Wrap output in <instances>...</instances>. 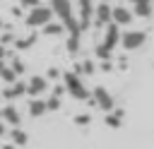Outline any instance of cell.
Wrapping results in <instances>:
<instances>
[{"instance_id": "83f0119b", "label": "cell", "mask_w": 154, "mask_h": 149, "mask_svg": "<svg viewBox=\"0 0 154 149\" xmlns=\"http://www.w3.org/2000/svg\"><path fill=\"white\" fill-rule=\"evenodd\" d=\"M101 2H108V0H101Z\"/></svg>"}, {"instance_id": "4316f807", "label": "cell", "mask_w": 154, "mask_h": 149, "mask_svg": "<svg viewBox=\"0 0 154 149\" xmlns=\"http://www.w3.org/2000/svg\"><path fill=\"white\" fill-rule=\"evenodd\" d=\"M0 26H2V19H0Z\"/></svg>"}, {"instance_id": "9c48e42d", "label": "cell", "mask_w": 154, "mask_h": 149, "mask_svg": "<svg viewBox=\"0 0 154 149\" xmlns=\"http://www.w3.org/2000/svg\"><path fill=\"white\" fill-rule=\"evenodd\" d=\"M135 14L137 17H149L152 14V0H135Z\"/></svg>"}, {"instance_id": "2e32d148", "label": "cell", "mask_w": 154, "mask_h": 149, "mask_svg": "<svg viewBox=\"0 0 154 149\" xmlns=\"http://www.w3.org/2000/svg\"><path fill=\"white\" fill-rule=\"evenodd\" d=\"M67 48H70V50H77V48H79V34H70V38H67Z\"/></svg>"}, {"instance_id": "ac0fdd59", "label": "cell", "mask_w": 154, "mask_h": 149, "mask_svg": "<svg viewBox=\"0 0 154 149\" xmlns=\"http://www.w3.org/2000/svg\"><path fill=\"white\" fill-rule=\"evenodd\" d=\"M12 137H14V142H19V144H24V142H26V135H24V132H19V130H14V132H12Z\"/></svg>"}, {"instance_id": "d6986e66", "label": "cell", "mask_w": 154, "mask_h": 149, "mask_svg": "<svg viewBox=\"0 0 154 149\" xmlns=\"http://www.w3.org/2000/svg\"><path fill=\"white\" fill-rule=\"evenodd\" d=\"M58 106H60V99H58V96H53V99L46 103V108H51V111H53V108H58Z\"/></svg>"}, {"instance_id": "52a82bcc", "label": "cell", "mask_w": 154, "mask_h": 149, "mask_svg": "<svg viewBox=\"0 0 154 149\" xmlns=\"http://www.w3.org/2000/svg\"><path fill=\"white\" fill-rule=\"evenodd\" d=\"M94 99L99 101V106H101L103 111H111V108H113V99L108 96V91H106L103 87H96V89H94Z\"/></svg>"}, {"instance_id": "4fadbf2b", "label": "cell", "mask_w": 154, "mask_h": 149, "mask_svg": "<svg viewBox=\"0 0 154 149\" xmlns=\"http://www.w3.org/2000/svg\"><path fill=\"white\" fill-rule=\"evenodd\" d=\"M96 55H99L101 60H108V55H111V48H108L106 43H99V46H96Z\"/></svg>"}, {"instance_id": "603a6c76", "label": "cell", "mask_w": 154, "mask_h": 149, "mask_svg": "<svg viewBox=\"0 0 154 149\" xmlns=\"http://www.w3.org/2000/svg\"><path fill=\"white\" fill-rule=\"evenodd\" d=\"M108 125H113V127H116V125H118V115H116V118H113V115H108Z\"/></svg>"}, {"instance_id": "277c9868", "label": "cell", "mask_w": 154, "mask_h": 149, "mask_svg": "<svg viewBox=\"0 0 154 149\" xmlns=\"http://www.w3.org/2000/svg\"><path fill=\"white\" fill-rule=\"evenodd\" d=\"M120 41H123V46L128 50H135V48H140L144 43V31H128V34H123Z\"/></svg>"}, {"instance_id": "5bb4252c", "label": "cell", "mask_w": 154, "mask_h": 149, "mask_svg": "<svg viewBox=\"0 0 154 149\" xmlns=\"http://www.w3.org/2000/svg\"><path fill=\"white\" fill-rule=\"evenodd\" d=\"M24 91H26V84L19 82V84H14V89H7L5 96H19V94H24Z\"/></svg>"}, {"instance_id": "30bf717a", "label": "cell", "mask_w": 154, "mask_h": 149, "mask_svg": "<svg viewBox=\"0 0 154 149\" xmlns=\"http://www.w3.org/2000/svg\"><path fill=\"white\" fill-rule=\"evenodd\" d=\"M43 89H46V79H43V77H34V79L26 84V91H29V94H41Z\"/></svg>"}, {"instance_id": "d4e9b609", "label": "cell", "mask_w": 154, "mask_h": 149, "mask_svg": "<svg viewBox=\"0 0 154 149\" xmlns=\"http://www.w3.org/2000/svg\"><path fill=\"white\" fill-rule=\"evenodd\" d=\"M2 132H5V127H2V123H0V135H2Z\"/></svg>"}, {"instance_id": "cb8c5ba5", "label": "cell", "mask_w": 154, "mask_h": 149, "mask_svg": "<svg viewBox=\"0 0 154 149\" xmlns=\"http://www.w3.org/2000/svg\"><path fill=\"white\" fill-rule=\"evenodd\" d=\"M2 55H5V48H2V46H0V60H2Z\"/></svg>"}, {"instance_id": "e0dca14e", "label": "cell", "mask_w": 154, "mask_h": 149, "mask_svg": "<svg viewBox=\"0 0 154 149\" xmlns=\"http://www.w3.org/2000/svg\"><path fill=\"white\" fill-rule=\"evenodd\" d=\"M0 77H2L5 82H12V79H14V70H7V67H2V70H0Z\"/></svg>"}, {"instance_id": "7c38bea8", "label": "cell", "mask_w": 154, "mask_h": 149, "mask_svg": "<svg viewBox=\"0 0 154 149\" xmlns=\"http://www.w3.org/2000/svg\"><path fill=\"white\" fill-rule=\"evenodd\" d=\"M29 111H31V115H41V113L46 111V103H43V101H31V103H29Z\"/></svg>"}, {"instance_id": "484cf974", "label": "cell", "mask_w": 154, "mask_h": 149, "mask_svg": "<svg viewBox=\"0 0 154 149\" xmlns=\"http://www.w3.org/2000/svg\"><path fill=\"white\" fill-rule=\"evenodd\" d=\"M2 67H5V65H2V60H0V70H2Z\"/></svg>"}, {"instance_id": "6da1fadb", "label": "cell", "mask_w": 154, "mask_h": 149, "mask_svg": "<svg viewBox=\"0 0 154 149\" xmlns=\"http://www.w3.org/2000/svg\"><path fill=\"white\" fill-rule=\"evenodd\" d=\"M51 17H53V10H51V7L36 5V7H31V12H29V17H26V24H29V26H43L46 22H51Z\"/></svg>"}, {"instance_id": "ffe728a7", "label": "cell", "mask_w": 154, "mask_h": 149, "mask_svg": "<svg viewBox=\"0 0 154 149\" xmlns=\"http://www.w3.org/2000/svg\"><path fill=\"white\" fill-rule=\"evenodd\" d=\"M12 70H14V74H19V72L24 70V65H22L19 60H14V65H12Z\"/></svg>"}, {"instance_id": "44dd1931", "label": "cell", "mask_w": 154, "mask_h": 149, "mask_svg": "<svg viewBox=\"0 0 154 149\" xmlns=\"http://www.w3.org/2000/svg\"><path fill=\"white\" fill-rule=\"evenodd\" d=\"M79 70H82V72H91V70H94V65L87 60V62H82V67H79Z\"/></svg>"}, {"instance_id": "5b68a950", "label": "cell", "mask_w": 154, "mask_h": 149, "mask_svg": "<svg viewBox=\"0 0 154 149\" xmlns=\"http://www.w3.org/2000/svg\"><path fill=\"white\" fill-rule=\"evenodd\" d=\"M132 19V12L128 7H111V22L116 24H130Z\"/></svg>"}, {"instance_id": "3957f363", "label": "cell", "mask_w": 154, "mask_h": 149, "mask_svg": "<svg viewBox=\"0 0 154 149\" xmlns=\"http://www.w3.org/2000/svg\"><path fill=\"white\" fill-rule=\"evenodd\" d=\"M94 22H96V26H103V24H108L111 22V5L108 2H99L96 7H94Z\"/></svg>"}, {"instance_id": "8fae6325", "label": "cell", "mask_w": 154, "mask_h": 149, "mask_svg": "<svg viewBox=\"0 0 154 149\" xmlns=\"http://www.w3.org/2000/svg\"><path fill=\"white\" fill-rule=\"evenodd\" d=\"M43 31H46L48 36H55V34H60V31H63V24H55V22H46V24H43Z\"/></svg>"}, {"instance_id": "7a4b0ae2", "label": "cell", "mask_w": 154, "mask_h": 149, "mask_svg": "<svg viewBox=\"0 0 154 149\" xmlns=\"http://www.w3.org/2000/svg\"><path fill=\"white\" fill-rule=\"evenodd\" d=\"M65 84H67V91H70L75 99H87V96H89V91L84 89V84L79 82V77H75V74H65Z\"/></svg>"}, {"instance_id": "ba28073f", "label": "cell", "mask_w": 154, "mask_h": 149, "mask_svg": "<svg viewBox=\"0 0 154 149\" xmlns=\"http://www.w3.org/2000/svg\"><path fill=\"white\" fill-rule=\"evenodd\" d=\"M118 38H120V31H118V24L116 22H108V29H106V46L108 48H113L116 43H118Z\"/></svg>"}, {"instance_id": "7402d4cb", "label": "cell", "mask_w": 154, "mask_h": 149, "mask_svg": "<svg viewBox=\"0 0 154 149\" xmlns=\"http://www.w3.org/2000/svg\"><path fill=\"white\" fill-rule=\"evenodd\" d=\"M22 5H26V7H36L38 5V0H19Z\"/></svg>"}, {"instance_id": "f1b7e54d", "label": "cell", "mask_w": 154, "mask_h": 149, "mask_svg": "<svg viewBox=\"0 0 154 149\" xmlns=\"http://www.w3.org/2000/svg\"><path fill=\"white\" fill-rule=\"evenodd\" d=\"M130 2H135V0H130Z\"/></svg>"}, {"instance_id": "9a60e30c", "label": "cell", "mask_w": 154, "mask_h": 149, "mask_svg": "<svg viewBox=\"0 0 154 149\" xmlns=\"http://www.w3.org/2000/svg\"><path fill=\"white\" fill-rule=\"evenodd\" d=\"M2 118H7L10 123H19V115H17V111H14V108H10V106L2 111Z\"/></svg>"}, {"instance_id": "8992f818", "label": "cell", "mask_w": 154, "mask_h": 149, "mask_svg": "<svg viewBox=\"0 0 154 149\" xmlns=\"http://www.w3.org/2000/svg\"><path fill=\"white\" fill-rule=\"evenodd\" d=\"M91 14H94V5H91V0H79V26H82V29L89 24Z\"/></svg>"}]
</instances>
